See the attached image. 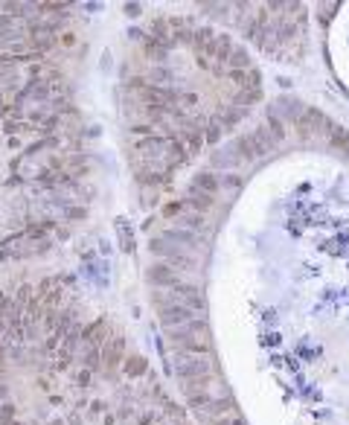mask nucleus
<instances>
[{"label": "nucleus", "instance_id": "f257e3e1", "mask_svg": "<svg viewBox=\"0 0 349 425\" xmlns=\"http://www.w3.org/2000/svg\"><path fill=\"white\" fill-rule=\"evenodd\" d=\"M0 294V425H158L146 367L102 324L64 318L44 289Z\"/></svg>", "mask_w": 349, "mask_h": 425}]
</instances>
